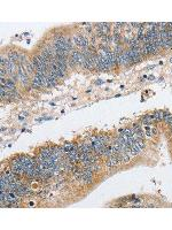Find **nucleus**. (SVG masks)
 <instances>
[{
    "mask_svg": "<svg viewBox=\"0 0 172 230\" xmlns=\"http://www.w3.org/2000/svg\"><path fill=\"white\" fill-rule=\"evenodd\" d=\"M117 63L120 64V66H129V64L132 63L131 59L127 54V51H123V52L118 54L117 57Z\"/></svg>",
    "mask_w": 172,
    "mask_h": 230,
    "instance_id": "f257e3e1",
    "label": "nucleus"
},
{
    "mask_svg": "<svg viewBox=\"0 0 172 230\" xmlns=\"http://www.w3.org/2000/svg\"><path fill=\"white\" fill-rule=\"evenodd\" d=\"M47 79H48L49 87H54V85H56V83H57V77H56L51 70H49L48 74H47Z\"/></svg>",
    "mask_w": 172,
    "mask_h": 230,
    "instance_id": "f03ea898",
    "label": "nucleus"
},
{
    "mask_svg": "<svg viewBox=\"0 0 172 230\" xmlns=\"http://www.w3.org/2000/svg\"><path fill=\"white\" fill-rule=\"evenodd\" d=\"M152 115H153L155 121H161V120H164L165 112H163V110H157V112H155V113L152 114Z\"/></svg>",
    "mask_w": 172,
    "mask_h": 230,
    "instance_id": "7ed1b4c3",
    "label": "nucleus"
},
{
    "mask_svg": "<svg viewBox=\"0 0 172 230\" xmlns=\"http://www.w3.org/2000/svg\"><path fill=\"white\" fill-rule=\"evenodd\" d=\"M141 121L143 122V123H145V124H150V123H152V122H154L155 120H154L153 115H150V114H147V115H145V116L142 117Z\"/></svg>",
    "mask_w": 172,
    "mask_h": 230,
    "instance_id": "20e7f679",
    "label": "nucleus"
},
{
    "mask_svg": "<svg viewBox=\"0 0 172 230\" xmlns=\"http://www.w3.org/2000/svg\"><path fill=\"white\" fill-rule=\"evenodd\" d=\"M32 84H34V87H43V84L40 82V78H39V76H34V78H32Z\"/></svg>",
    "mask_w": 172,
    "mask_h": 230,
    "instance_id": "39448f33",
    "label": "nucleus"
},
{
    "mask_svg": "<svg viewBox=\"0 0 172 230\" xmlns=\"http://www.w3.org/2000/svg\"><path fill=\"white\" fill-rule=\"evenodd\" d=\"M164 120H165V122H168L169 124H171V125H172V114H170V113H165Z\"/></svg>",
    "mask_w": 172,
    "mask_h": 230,
    "instance_id": "423d86ee",
    "label": "nucleus"
}]
</instances>
